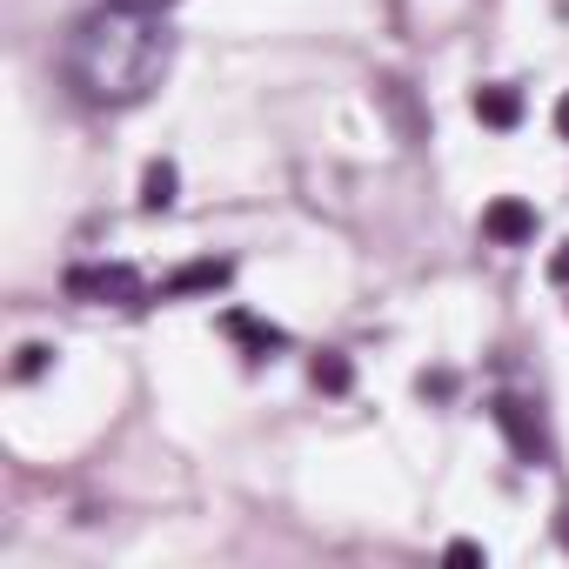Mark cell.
<instances>
[{
    "label": "cell",
    "mask_w": 569,
    "mask_h": 569,
    "mask_svg": "<svg viewBox=\"0 0 569 569\" xmlns=\"http://www.w3.org/2000/svg\"><path fill=\"white\" fill-rule=\"evenodd\" d=\"M41 369H48V349H41V342H28V349H21V362H14V376H21V382H34Z\"/></svg>",
    "instance_id": "10"
},
{
    "label": "cell",
    "mask_w": 569,
    "mask_h": 569,
    "mask_svg": "<svg viewBox=\"0 0 569 569\" xmlns=\"http://www.w3.org/2000/svg\"><path fill=\"white\" fill-rule=\"evenodd\" d=\"M68 296L74 302H101V309H141L148 302V281L128 261H101V268H74L68 274Z\"/></svg>",
    "instance_id": "2"
},
{
    "label": "cell",
    "mask_w": 569,
    "mask_h": 569,
    "mask_svg": "<svg viewBox=\"0 0 569 569\" xmlns=\"http://www.w3.org/2000/svg\"><path fill=\"white\" fill-rule=\"evenodd\" d=\"M449 562H462V569H469V562H482V542H469V536H462V542H449Z\"/></svg>",
    "instance_id": "11"
},
{
    "label": "cell",
    "mask_w": 569,
    "mask_h": 569,
    "mask_svg": "<svg viewBox=\"0 0 569 569\" xmlns=\"http://www.w3.org/2000/svg\"><path fill=\"white\" fill-rule=\"evenodd\" d=\"M121 8H148V14H161V8H174V0H121Z\"/></svg>",
    "instance_id": "14"
},
{
    "label": "cell",
    "mask_w": 569,
    "mask_h": 569,
    "mask_svg": "<svg viewBox=\"0 0 569 569\" xmlns=\"http://www.w3.org/2000/svg\"><path fill=\"white\" fill-rule=\"evenodd\" d=\"M562 542H569V509H562Z\"/></svg>",
    "instance_id": "15"
},
{
    "label": "cell",
    "mask_w": 569,
    "mask_h": 569,
    "mask_svg": "<svg viewBox=\"0 0 569 569\" xmlns=\"http://www.w3.org/2000/svg\"><path fill=\"white\" fill-rule=\"evenodd\" d=\"M556 134H562V141H569V94H562V101H556Z\"/></svg>",
    "instance_id": "13"
},
{
    "label": "cell",
    "mask_w": 569,
    "mask_h": 569,
    "mask_svg": "<svg viewBox=\"0 0 569 569\" xmlns=\"http://www.w3.org/2000/svg\"><path fill=\"white\" fill-rule=\"evenodd\" d=\"M482 234H489L496 248H522V241H536V208L516 201V194H496V201L482 208Z\"/></svg>",
    "instance_id": "3"
},
{
    "label": "cell",
    "mask_w": 569,
    "mask_h": 569,
    "mask_svg": "<svg viewBox=\"0 0 569 569\" xmlns=\"http://www.w3.org/2000/svg\"><path fill=\"white\" fill-rule=\"evenodd\" d=\"M316 389L322 396H349V382H356V369H349V356H316Z\"/></svg>",
    "instance_id": "9"
},
{
    "label": "cell",
    "mask_w": 569,
    "mask_h": 569,
    "mask_svg": "<svg viewBox=\"0 0 569 569\" xmlns=\"http://www.w3.org/2000/svg\"><path fill=\"white\" fill-rule=\"evenodd\" d=\"M221 329H228L241 349H254V356H268V349H281V342H289L281 329H268V322H254V316H241V309H228V316H221Z\"/></svg>",
    "instance_id": "7"
},
{
    "label": "cell",
    "mask_w": 569,
    "mask_h": 569,
    "mask_svg": "<svg viewBox=\"0 0 569 569\" xmlns=\"http://www.w3.org/2000/svg\"><path fill=\"white\" fill-rule=\"evenodd\" d=\"M174 61V34L161 28V14L148 8H121L108 0L101 14H88L68 34V88L88 108H134L161 88Z\"/></svg>",
    "instance_id": "1"
},
{
    "label": "cell",
    "mask_w": 569,
    "mask_h": 569,
    "mask_svg": "<svg viewBox=\"0 0 569 569\" xmlns=\"http://www.w3.org/2000/svg\"><path fill=\"white\" fill-rule=\"evenodd\" d=\"M174 188H181L174 161H148V174H141V208H148V214H168V208H174Z\"/></svg>",
    "instance_id": "8"
},
{
    "label": "cell",
    "mask_w": 569,
    "mask_h": 569,
    "mask_svg": "<svg viewBox=\"0 0 569 569\" xmlns=\"http://www.w3.org/2000/svg\"><path fill=\"white\" fill-rule=\"evenodd\" d=\"M549 274H556V281H569V241H562V254L549 261Z\"/></svg>",
    "instance_id": "12"
},
{
    "label": "cell",
    "mask_w": 569,
    "mask_h": 569,
    "mask_svg": "<svg viewBox=\"0 0 569 569\" xmlns=\"http://www.w3.org/2000/svg\"><path fill=\"white\" fill-rule=\"evenodd\" d=\"M469 108H476L482 128H516V121H522V94H516V88H476Z\"/></svg>",
    "instance_id": "6"
},
{
    "label": "cell",
    "mask_w": 569,
    "mask_h": 569,
    "mask_svg": "<svg viewBox=\"0 0 569 569\" xmlns=\"http://www.w3.org/2000/svg\"><path fill=\"white\" fill-rule=\"evenodd\" d=\"M228 261L221 254H208V261H188V268H174L168 281H161V302H181V296H214V289H228Z\"/></svg>",
    "instance_id": "5"
},
{
    "label": "cell",
    "mask_w": 569,
    "mask_h": 569,
    "mask_svg": "<svg viewBox=\"0 0 569 569\" xmlns=\"http://www.w3.org/2000/svg\"><path fill=\"white\" fill-rule=\"evenodd\" d=\"M496 422H502V436H509V449H516L522 462H542V456H549V436H542V422H536V409H529L522 396H502V402H496Z\"/></svg>",
    "instance_id": "4"
}]
</instances>
